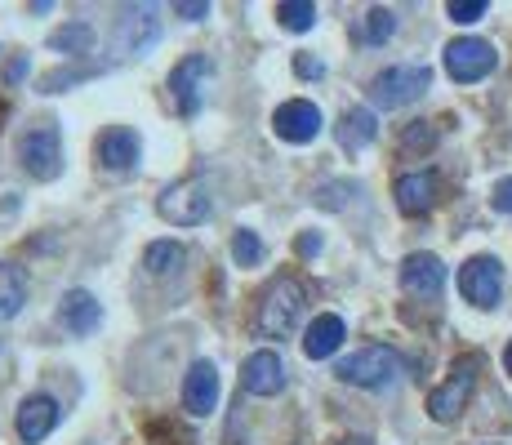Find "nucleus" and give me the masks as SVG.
Here are the masks:
<instances>
[{
    "mask_svg": "<svg viewBox=\"0 0 512 445\" xmlns=\"http://www.w3.org/2000/svg\"><path fill=\"white\" fill-rule=\"evenodd\" d=\"M303 303H308V290H303L294 276H277V281L263 290L259 312H254V330H259V339H285V334L299 325Z\"/></svg>",
    "mask_w": 512,
    "mask_h": 445,
    "instance_id": "f257e3e1",
    "label": "nucleus"
},
{
    "mask_svg": "<svg viewBox=\"0 0 512 445\" xmlns=\"http://www.w3.org/2000/svg\"><path fill=\"white\" fill-rule=\"evenodd\" d=\"M156 214L174 227H196L214 214V192H210V178L192 174V178H179L170 183L161 196H156Z\"/></svg>",
    "mask_w": 512,
    "mask_h": 445,
    "instance_id": "f03ea898",
    "label": "nucleus"
},
{
    "mask_svg": "<svg viewBox=\"0 0 512 445\" xmlns=\"http://www.w3.org/2000/svg\"><path fill=\"white\" fill-rule=\"evenodd\" d=\"M428 85H432V72L423 63L383 67V72L370 81V103L383 107V112H397V107H410L415 98H423Z\"/></svg>",
    "mask_w": 512,
    "mask_h": 445,
    "instance_id": "7ed1b4c3",
    "label": "nucleus"
},
{
    "mask_svg": "<svg viewBox=\"0 0 512 445\" xmlns=\"http://www.w3.org/2000/svg\"><path fill=\"white\" fill-rule=\"evenodd\" d=\"M334 374H339L343 383H352V388H392L401 374V356L392 348H383V343H374V348L343 356Z\"/></svg>",
    "mask_w": 512,
    "mask_h": 445,
    "instance_id": "20e7f679",
    "label": "nucleus"
},
{
    "mask_svg": "<svg viewBox=\"0 0 512 445\" xmlns=\"http://www.w3.org/2000/svg\"><path fill=\"white\" fill-rule=\"evenodd\" d=\"M18 165L32 178H41V183H54L63 174V134H58V125L45 121L18 138Z\"/></svg>",
    "mask_w": 512,
    "mask_h": 445,
    "instance_id": "39448f33",
    "label": "nucleus"
},
{
    "mask_svg": "<svg viewBox=\"0 0 512 445\" xmlns=\"http://www.w3.org/2000/svg\"><path fill=\"white\" fill-rule=\"evenodd\" d=\"M477 370H481V356H464V361H455L450 379L441 383V388L428 392V414H432V419H437V423L459 419V410L468 405L472 388H477Z\"/></svg>",
    "mask_w": 512,
    "mask_h": 445,
    "instance_id": "423d86ee",
    "label": "nucleus"
},
{
    "mask_svg": "<svg viewBox=\"0 0 512 445\" xmlns=\"http://www.w3.org/2000/svg\"><path fill=\"white\" fill-rule=\"evenodd\" d=\"M459 294L472 308H495L499 294H504V263L495 254H477L459 267Z\"/></svg>",
    "mask_w": 512,
    "mask_h": 445,
    "instance_id": "0eeeda50",
    "label": "nucleus"
},
{
    "mask_svg": "<svg viewBox=\"0 0 512 445\" xmlns=\"http://www.w3.org/2000/svg\"><path fill=\"white\" fill-rule=\"evenodd\" d=\"M499 54L490 41H477V36H464V41H450L446 45V72L450 81L459 85H472V81H486L490 72H495Z\"/></svg>",
    "mask_w": 512,
    "mask_h": 445,
    "instance_id": "6e6552de",
    "label": "nucleus"
},
{
    "mask_svg": "<svg viewBox=\"0 0 512 445\" xmlns=\"http://www.w3.org/2000/svg\"><path fill=\"white\" fill-rule=\"evenodd\" d=\"M214 63L205 54H187L183 63H174L170 72V98L179 103L183 116H196L201 112V94H205V81H210Z\"/></svg>",
    "mask_w": 512,
    "mask_h": 445,
    "instance_id": "1a4fd4ad",
    "label": "nucleus"
},
{
    "mask_svg": "<svg viewBox=\"0 0 512 445\" xmlns=\"http://www.w3.org/2000/svg\"><path fill=\"white\" fill-rule=\"evenodd\" d=\"M272 134L285 138V143H312L321 134V107L308 103V98H290L272 112Z\"/></svg>",
    "mask_w": 512,
    "mask_h": 445,
    "instance_id": "9d476101",
    "label": "nucleus"
},
{
    "mask_svg": "<svg viewBox=\"0 0 512 445\" xmlns=\"http://www.w3.org/2000/svg\"><path fill=\"white\" fill-rule=\"evenodd\" d=\"M241 388L250 392V397H277V392L285 388V361L268 348L250 352L245 365H241Z\"/></svg>",
    "mask_w": 512,
    "mask_h": 445,
    "instance_id": "9b49d317",
    "label": "nucleus"
},
{
    "mask_svg": "<svg viewBox=\"0 0 512 445\" xmlns=\"http://www.w3.org/2000/svg\"><path fill=\"white\" fill-rule=\"evenodd\" d=\"M401 290L415 294V299H441L446 290V267L437 254H410L401 263Z\"/></svg>",
    "mask_w": 512,
    "mask_h": 445,
    "instance_id": "f8f14e48",
    "label": "nucleus"
},
{
    "mask_svg": "<svg viewBox=\"0 0 512 445\" xmlns=\"http://www.w3.org/2000/svg\"><path fill=\"white\" fill-rule=\"evenodd\" d=\"M94 156H98V165H103V170L121 174V170H134V165H139L143 143H139V134H134V130H125V125H112V130L98 134Z\"/></svg>",
    "mask_w": 512,
    "mask_h": 445,
    "instance_id": "ddd939ff",
    "label": "nucleus"
},
{
    "mask_svg": "<svg viewBox=\"0 0 512 445\" xmlns=\"http://www.w3.org/2000/svg\"><path fill=\"white\" fill-rule=\"evenodd\" d=\"M156 9L152 5H139V9H125L116 18V32H112V49L116 54H143L147 45L156 41Z\"/></svg>",
    "mask_w": 512,
    "mask_h": 445,
    "instance_id": "4468645a",
    "label": "nucleus"
},
{
    "mask_svg": "<svg viewBox=\"0 0 512 445\" xmlns=\"http://www.w3.org/2000/svg\"><path fill=\"white\" fill-rule=\"evenodd\" d=\"M214 405H219V370L210 361H192L183 379V410L205 419V414H214Z\"/></svg>",
    "mask_w": 512,
    "mask_h": 445,
    "instance_id": "2eb2a0df",
    "label": "nucleus"
},
{
    "mask_svg": "<svg viewBox=\"0 0 512 445\" xmlns=\"http://www.w3.org/2000/svg\"><path fill=\"white\" fill-rule=\"evenodd\" d=\"M58 401L45 397V392H36V397H27L23 405H18V437H23L27 445H41L49 432L58 428Z\"/></svg>",
    "mask_w": 512,
    "mask_h": 445,
    "instance_id": "dca6fc26",
    "label": "nucleus"
},
{
    "mask_svg": "<svg viewBox=\"0 0 512 445\" xmlns=\"http://www.w3.org/2000/svg\"><path fill=\"white\" fill-rule=\"evenodd\" d=\"M58 321H63L76 339H85V334H94L98 325H103V308H98V299L90 290H67L63 308H58Z\"/></svg>",
    "mask_w": 512,
    "mask_h": 445,
    "instance_id": "f3484780",
    "label": "nucleus"
},
{
    "mask_svg": "<svg viewBox=\"0 0 512 445\" xmlns=\"http://www.w3.org/2000/svg\"><path fill=\"white\" fill-rule=\"evenodd\" d=\"M392 192H397V210L401 214H428L432 205H437V174L432 170L401 174Z\"/></svg>",
    "mask_w": 512,
    "mask_h": 445,
    "instance_id": "a211bd4d",
    "label": "nucleus"
},
{
    "mask_svg": "<svg viewBox=\"0 0 512 445\" xmlns=\"http://www.w3.org/2000/svg\"><path fill=\"white\" fill-rule=\"evenodd\" d=\"M343 339H348V325H343V316H317V321L308 325V334H303V352H308V361H326L343 348Z\"/></svg>",
    "mask_w": 512,
    "mask_h": 445,
    "instance_id": "6ab92c4d",
    "label": "nucleus"
},
{
    "mask_svg": "<svg viewBox=\"0 0 512 445\" xmlns=\"http://www.w3.org/2000/svg\"><path fill=\"white\" fill-rule=\"evenodd\" d=\"M374 134H379V121H374L370 107H352V112L339 116V147L343 152H361V147H370Z\"/></svg>",
    "mask_w": 512,
    "mask_h": 445,
    "instance_id": "aec40b11",
    "label": "nucleus"
},
{
    "mask_svg": "<svg viewBox=\"0 0 512 445\" xmlns=\"http://www.w3.org/2000/svg\"><path fill=\"white\" fill-rule=\"evenodd\" d=\"M27 303V276L23 267L14 263H0V321H9V316H18Z\"/></svg>",
    "mask_w": 512,
    "mask_h": 445,
    "instance_id": "412c9836",
    "label": "nucleus"
},
{
    "mask_svg": "<svg viewBox=\"0 0 512 445\" xmlns=\"http://www.w3.org/2000/svg\"><path fill=\"white\" fill-rule=\"evenodd\" d=\"M49 49H63V54H90L94 49V27L90 23H63L54 36H49Z\"/></svg>",
    "mask_w": 512,
    "mask_h": 445,
    "instance_id": "4be33fe9",
    "label": "nucleus"
},
{
    "mask_svg": "<svg viewBox=\"0 0 512 445\" xmlns=\"http://www.w3.org/2000/svg\"><path fill=\"white\" fill-rule=\"evenodd\" d=\"M143 267L152 276H165V272H179L183 267V245L179 241H152L143 254Z\"/></svg>",
    "mask_w": 512,
    "mask_h": 445,
    "instance_id": "5701e85b",
    "label": "nucleus"
},
{
    "mask_svg": "<svg viewBox=\"0 0 512 445\" xmlns=\"http://www.w3.org/2000/svg\"><path fill=\"white\" fill-rule=\"evenodd\" d=\"M277 23L285 32H312V27H317V5H312V0H281Z\"/></svg>",
    "mask_w": 512,
    "mask_h": 445,
    "instance_id": "b1692460",
    "label": "nucleus"
},
{
    "mask_svg": "<svg viewBox=\"0 0 512 445\" xmlns=\"http://www.w3.org/2000/svg\"><path fill=\"white\" fill-rule=\"evenodd\" d=\"M232 259L241 263V267H259V263H263V241H259V232L241 227V232L232 236Z\"/></svg>",
    "mask_w": 512,
    "mask_h": 445,
    "instance_id": "393cba45",
    "label": "nucleus"
},
{
    "mask_svg": "<svg viewBox=\"0 0 512 445\" xmlns=\"http://www.w3.org/2000/svg\"><path fill=\"white\" fill-rule=\"evenodd\" d=\"M392 32H397V14H392V9H383V5H374L370 14H366V41L370 45H383Z\"/></svg>",
    "mask_w": 512,
    "mask_h": 445,
    "instance_id": "a878e982",
    "label": "nucleus"
},
{
    "mask_svg": "<svg viewBox=\"0 0 512 445\" xmlns=\"http://www.w3.org/2000/svg\"><path fill=\"white\" fill-rule=\"evenodd\" d=\"M486 0H450V5H446V14L450 18H455V23H477V18L481 14H486Z\"/></svg>",
    "mask_w": 512,
    "mask_h": 445,
    "instance_id": "bb28decb",
    "label": "nucleus"
},
{
    "mask_svg": "<svg viewBox=\"0 0 512 445\" xmlns=\"http://www.w3.org/2000/svg\"><path fill=\"white\" fill-rule=\"evenodd\" d=\"M490 205H495L499 214H512V178H499L495 192H490Z\"/></svg>",
    "mask_w": 512,
    "mask_h": 445,
    "instance_id": "cd10ccee",
    "label": "nucleus"
},
{
    "mask_svg": "<svg viewBox=\"0 0 512 445\" xmlns=\"http://www.w3.org/2000/svg\"><path fill=\"white\" fill-rule=\"evenodd\" d=\"M174 14L187 18V23H201V18L210 14V5H205V0H179V5H174Z\"/></svg>",
    "mask_w": 512,
    "mask_h": 445,
    "instance_id": "c85d7f7f",
    "label": "nucleus"
},
{
    "mask_svg": "<svg viewBox=\"0 0 512 445\" xmlns=\"http://www.w3.org/2000/svg\"><path fill=\"white\" fill-rule=\"evenodd\" d=\"M401 143H406V147H432V130H428L423 121H415V125L406 130V138H401Z\"/></svg>",
    "mask_w": 512,
    "mask_h": 445,
    "instance_id": "c756f323",
    "label": "nucleus"
},
{
    "mask_svg": "<svg viewBox=\"0 0 512 445\" xmlns=\"http://www.w3.org/2000/svg\"><path fill=\"white\" fill-rule=\"evenodd\" d=\"M294 72H299V76H303V81H308V76H312V81H317V76H321V72H326V67H321V63H317V58L299 54V58H294Z\"/></svg>",
    "mask_w": 512,
    "mask_h": 445,
    "instance_id": "7c9ffc66",
    "label": "nucleus"
},
{
    "mask_svg": "<svg viewBox=\"0 0 512 445\" xmlns=\"http://www.w3.org/2000/svg\"><path fill=\"white\" fill-rule=\"evenodd\" d=\"M317 250H321V236H317V232H303V236H299V254H303V259H312Z\"/></svg>",
    "mask_w": 512,
    "mask_h": 445,
    "instance_id": "2f4dec72",
    "label": "nucleus"
},
{
    "mask_svg": "<svg viewBox=\"0 0 512 445\" xmlns=\"http://www.w3.org/2000/svg\"><path fill=\"white\" fill-rule=\"evenodd\" d=\"M23 76H27V63H23V58H18V63H9V81H23Z\"/></svg>",
    "mask_w": 512,
    "mask_h": 445,
    "instance_id": "473e14b6",
    "label": "nucleus"
},
{
    "mask_svg": "<svg viewBox=\"0 0 512 445\" xmlns=\"http://www.w3.org/2000/svg\"><path fill=\"white\" fill-rule=\"evenodd\" d=\"M504 370L512 374V343H508V348H504Z\"/></svg>",
    "mask_w": 512,
    "mask_h": 445,
    "instance_id": "72a5a7b5",
    "label": "nucleus"
},
{
    "mask_svg": "<svg viewBox=\"0 0 512 445\" xmlns=\"http://www.w3.org/2000/svg\"><path fill=\"white\" fill-rule=\"evenodd\" d=\"M343 445H370L366 437H348V441H343Z\"/></svg>",
    "mask_w": 512,
    "mask_h": 445,
    "instance_id": "f704fd0d",
    "label": "nucleus"
}]
</instances>
